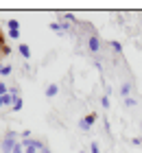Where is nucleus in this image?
Instances as JSON below:
<instances>
[{
    "label": "nucleus",
    "instance_id": "nucleus-1",
    "mask_svg": "<svg viewBox=\"0 0 142 153\" xmlns=\"http://www.w3.org/2000/svg\"><path fill=\"white\" fill-rule=\"evenodd\" d=\"M18 131H13V129H9L4 134V138H2V144H0V147H2V151L4 153H11L13 149H16V144H18Z\"/></svg>",
    "mask_w": 142,
    "mask_h": 153
},
{
    "label": "nucleus",
    "instance_id": "nucleus-2",
    "mask_svg": "<svg viewBox=\"0 0 142 153\" xmlns=\"http://www.w3.org/2000/svg\"><path fill=\"white\" fill-rule=\"evenodd\" d=\"M96 112H92V114H85L83 118H81V120H79V129L81 131H90L92 127H94V123H96Z\"/></svg>",
    "mask_w": 142,
    "mask_h": 153
},
{
    "label": "nucleus",
    "instance_id": "nucleus-3",
    "mask_svg": "<svg viewBox=\"0 0 142 153\" xmlns=\"http://www.w3.org/2000/svg\"><path fill=\"white\" fill-rule=\"evenodd\" d=\"M88 51L92 55H98L101 53V37L96 35V33H92V35L88 37Z\"/></svg>",
    "mask_w": 142,
    "mask_h": 153
},
{
    "label": "nucleus",
    "instance_id": "nucleus-4",
    "mask_svg": "<svg viewBox=\"0 0 142 153\" xmlns=\"http://www.w3.org/2000/svg\"><path fill=\"white\" fill-rule=\"evenodd\" d=\"M44 94H46V99H55V96L59 94V85H57V83H48Z\"/></svg>",
    "mask_w": 142,
    "mask_h": 153
},
{
    "label": "nucleus",
    "instance_id": "nucleus-5",
    "mask_svg": "<svg viewBox=\"0 0 142 153\" xmlns=\"http://www.w3.org/2000/svg\"><path fill=\"white\" fill-rule=\"evenodd\" d=\"M131 90H133V85L129 81H125L123 85H120V96H123V99H127V96H131Z\"/></svg>",
    "mask_w": 142,
    "mask_h": 153
},
{
    "label": "nucleus",
    "instance_id": "nucleus-6",
    "mask_svg": "<svg viewBox=\"0 0 142 153\" xmlns=\"http://www.w3.org/2000/svg\"><path fill=\"white\" fill-rule=\"evenodd\" d=\"M61 20L68 24H79V18L74 16V13H61Z\"/></svg>",
    "mask_w": 142,
    "mask_h": 153
},
{
    "label": "nucleus",
    "instance_id": "nucleus-7",
    "mask_svg": "<svg viewBox=\"0 0 142 153\" xmlns=\"http://www.w3.org/2000/svg\"><path fill=\"white\" fill-rule=\"evenodd\" d=\"M22 107H24V99H22V96H18V99H13L11 112H22Z\"/></svg>",
    "mask_w": 142,
    "mask_h": 153
},
{
    "label": "nucleus",
    "instance_id": "nucleus-8",
    "mask_svg": "<svg viewBox=\"0 0 142 153\" xmlns=\"http://www.w3.org/2000/svg\"><path fill=\"white\" fill-rule=\"evenodd\" d=\"M109 48H112V53H114V55H123V44H120V42L112 39V42H109Z\"/></svg>",
    "mask_w": 142,
    "mask_h": 153
},
{
    "label": "nucleus",
    "instance_id": "nucleus-9",
    "mask_svg": "<svg viewBox=\"0 0 142 153\" xmlns=\"http://www.w3.org/2000/svg\"><path fill=\"white\" fill-rule=\"evenodd\" d=\"M7 31H20V22L18 20H7Z\"/></svg>",
    "mask_w": 142,
    "mask_h": 153
},
{
    "label": "nucleus",
    "instance_id": "nucleus-10",
    "mask_svg": "<svg viewBox=\"0 0 142 153\" xmlns=\"http://www.w3.org/2000/svg\"><path fill=\"white\" fill-rule=\"evenodd\" d=\"M18 51H20V55H22L24 59H28V57H31V48H28V44H20V48H18Z\"/></svg>",
    "mask_w": 142,
    "mask_h": 153
},
{
    "label": "nucleus",
    "instance_id": "nucleus-11",
    "mask_svg": "<svg viewBox=\"0 0 142 153\" xmlns=\"http://www.w3.org/2000/svg\"><path fill=\"white\" fill-rule=\"evenodd\" d=\"M2 105H4V107H11V105H13V96H11V94H4V96H2Z\"/></svg>",
    "mask_w": 142,
    "mask_h": 153
},
{
    "label": "nucleus",
    "instance_id": "nucleus-12",
    "mask_svg": "<svg viewBox=\"0 0 142 153\" xmlns=\"http://www.w3.org/2000/svg\"><path fill=\"white\" fill-rule=\"evenodd\" d=\"M109 105H112V103H109V96H107V94H103V96H101V107H103V109H107Z\"/></svg>",
    "mask_w": 142,
    "mask_h": 153
},
{
    "label": "nucleus",
    "instance_id": "nucleus-13",
    "mask_svg": "<svg viewBox=\"0 0 142 153\" xmlns=\"http://www.w3.org/2000/svg\"><path fill=\"white\" fill-rule=\"evenodd\" d=\"M9 94L13 96V99H18V96H20V88L18 85H9Z\"/></svg>",
    "mask_w": 142,
    "mask_h": 153
},
{
    "label": "nucleus",
    "instance_id": "nucleus-14",
    "mask_svg": "<svg viewBox=\"0 0 142 153\" xmlns=\"http://www.w3.org/2000/svg\"><path fill=\"white\" fill-rule=\"evenodd\" d=\"M125 105H127V107H136V105H138V101L133 99V96H127V99H125Z\"/></svg>",
    "mask_w": 142,
    "mask_h": 153
},
{
    "label": "nucleus",
    "instance_id": "nucleus-15",
    "mask_svg": "<svg viewBox=\"0 0 142 153\" xmlns=\"http://www.w3.org/2000/svg\"><path fill=\"white\" fill-rule=\"evenodd\" d=\"M90 153H101V147H98V142H90Z\"/></svg>",
    "mask_w": 142,
    "mask_h": 153
},
{
    "label": "nucleus",
    "instance_id": "nucleus-16",
    "mask_svg": "<svg viewBox=\"0 0 142 153\" xmlns=\"http://www.w3.org/2000/svg\"><path fill=\"white\" fill-rule=\"evenodd\" d=\"M9 94V85H4V81H0V96Z\"/></svg>",
    "mask_w": 142,
    "mask_h": 153
},
{
    "label": "nucleus",
    "instance_id": "nucleus-17",
    "mask_svg": "<svg viewBox=\"0 0 142 153\" xmlns=\"http://www.w3.org/2000/svg\"><path fill=\"white\" fill-rule=\"evenodd\" d=\"M7 35H9V39H20V31H9Z\"/></svg>",
    "mask_w": 142,
    "mask_h": 153
},
{
    "label": "nucleus",
    "instance_id": "nucleus-18",
    "mask_svg": "<svg viewBox=\"0 0 142 153\" xmlns=\"http://www.w3.org/2000/svg\"><path fill=\"white\" fill-rule=\"evenodd\" d=\"M11 153H24V147H22V142H18V144H16V149H13Z\"/></svg>",
    "mask_w": 142,
    "mask_h": 153
},
{
    "label": "nucleus",
    "instance_id": "nucleus-19",
    "mask_svg": "<svg viewBox=\"0 0 142 153\" xmlns=\"http://www.w3.org/2000/svg\"><path fill=\"white\" fill-rule=\"evenodd\" d=\"M131 144L133 147H142V138H131Z\"/></svg>",
    "mask_w": 142,
    "mask_h": 153
},
{
    "label": "nucleus",
    "instance_id": "nucleus-20",
    "mask_svg": "<svg viewBox=\"0 0 142 153\" xmlns=\"http://www.w3.org/2000/svg\"><path fill=\"white\" fill-rule=\"evenodd\" d=\"M94 68H96V70H103V64H101V59H94Z\"/></svg>",
    "mask_w": 142,
    "mask_h": 153
},
{
    "label": "nucleus",
    "instance_id": "nucleus-21",
    "mask_svg": "<svg viewBox=\"0 0 142 153\" xmlns=\"http://www.w3.org/2000/svg\"><path fill=\"white\" fill-rule=\"evenodd\" d=\"M2 55H4V57H7V55H11V48L7 46V44H4V51H2Z\"/></svg>",
    "mask_w": 142,
    "mask_h": 153
},
{
    "label": "nucleus",
    "instance_id": "nucleus-22",
    "mask_svg": "<svg viewBox=\"0 0 142 153\" xmlns=\"http://www.w3.org/2000/svg\"><path fill=\"white\" fill-rule=\"evenodd\" d=\"M2 51H4V39H0V57H2Z\"/></svg>",
    "mask_w": 142,
    "mask_h": 153
},
{
    "label": "nucleus",
    "instance_id": "nucleus-23",
    "mask_svg": "<svg viewBox=\"0 0 142 153\" xmlns=\"http://www.w3.org/2000/svg\"><path fill=\"white\" fill-rule=\"evenodd\" d=\"M39 153H53V151H51V149H48V147H46V149H42Z\"/></svg>",
    "mask_w": 142,
    "mask_h": 153
},
{
    "label": "nucleus",
    "instance_id": "nucleus-24",
    "mask_svg": "<svg viewBox=\"0 0 142 153\" xmlns=\"http://www.w3.org/2000/svg\"><path fill=\"white\" fill-rule=\"evenodd\" d=\"M0 107H4V105H2V96H0Z\"/></svg>",
    "mask_w": 142,
    "mask_h": 153
},
{
    "label": "nucleus",
    "instance_id": "nucleus-25",
    "mask_svg": "<svg viewBox=\"0 0 142 153\" xmlns=\"http://www.w3.org/2000/svg\"><path fill=\"white\" fill-rule=\"evenodd\" d=\"M79 153H90V151H79Z\"/></svg>",
    "mask_w": 142,
    "mask_h": 153
},
{
    "label": "nucleus",
    "instance_id": "nucleus-26",
    "mask_svg": "<svg viewBox=\"0 0 142 153\" xmlns=\"http://www.w3.org/2000/svg\"><path fill=\"white\" fill-rule=\"evenodd\" d=\"M140 127H142V123H140Z\"/></svg>",
    "mask_w": 142,
    "mask_h": 153
}]
</instances>
